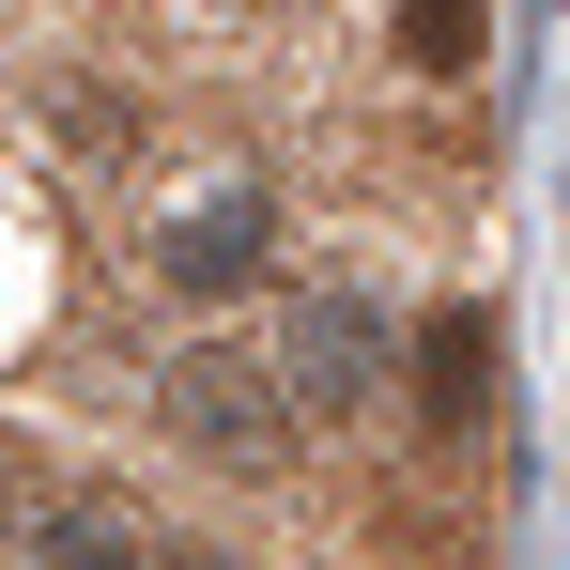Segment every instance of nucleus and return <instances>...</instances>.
<instances>
[{
  "mask_svg": "<svg viewBox=\"0 0 570 570\" xmlns=\"http://www.w3.org/2000/svg\"><path fill=\"white\" fill-rule=\"evenodd\" d=\"M278 371H293V401H324V416H355V401H371V308H355V293H308V308H293V340H278Z\"/></svg>",
  "mask_w": 570,
  "mask_h": 570,
  "instance_id": "obj_2",
  "label": "nucleus"
},
{
  "mask_svg": "<svg viewBox=\"0 0 570 570\" xmlns=\"http://www.w3.org/2000/svg\"><path fill=\"white\" fill-rule=\"evenodd\" d=\"M416 401H432V432H478L493 416V324L478 308H432L416 324Z\"/></svg>",
  "mask_w": 570,
  "mask_h": 570,
  "instance_id": "obj_4",
  "label": "nucleus"
},
{
  "mask_svg": "<svg viewBox=\"0 0 570 570\" xmlns=\"http://www.w3.org/2000/svg\"><path fill=\"white\" fill-rule=\"evenodd\" d=\"M263 232H278L263 200H247V186H216L200 216H170V232H155V263H170L186 293H232V278H263Z\"/></svg>",
  "mask_w": 570,
  "mask_h": 570,
  "instance_id": "obj_3",
  "label": "nucleus"
},
{
  "mask_svg": "<svg viewBox=\"0 0 570 570\" xmlns=\"http://www.w3.org/2000/svg\"><path fill=\"white\" fill-rule=\"evenodd\" d=\"M170 432H186L200 463H232V478L293 463V401L247 371V355H186V371H170Z\"/></svg>",
  "mask_w": 570,
  "mask_h": 570,
  "instance_id": "obj_1",
  "label": "nucleus"
},
{
  "mask_svg": "<svg viewBox=\"0 0 570 570\" xmlns=\"http://www.w3.org/2000/svg\"><path fill=\"white\" fill-rule=\"evenodd\" d=\"M478 31H493L478 0H401V47H416L432 78H463V62H478Z\"/></svg>",
  "mask_w": 570,
  "mask_h": 570,
  "instance_id": "obj_5",
  "label": "nucleus"
},
{
  "mask_svg": "<svg viewBox=\"0 0 570 570\" xmlns=\"http://www.w3.org/2000/svg\"><path fill=\"white\" fill-rule=\"evenodd\" d=\"M155 570H232V556H155Z\"/></svg>",
  "mask_w": 570,
  "mask_h": 570,
  "instance_id": "obj_7",
  "label": "nucleus"
},
{
  "mask_svg": "<svg viewBox=\"0 0 570 570\" xmlns=\"http://www.w3.org/2000/svg\"><path fill=\"white\" fill-rule=\"evenodd\" d=\"M31 570H139V540H124L108 509H62V524L31 540Z\"/></svg>",
  "mask_w": 570,
  "mask_h": 570,
  "instance_id": "obj_6",
  "label": "nucleus"
}]
</instances>
